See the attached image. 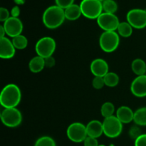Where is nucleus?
I'll return each instance as SVG.
<instances>
[{
	"label": "nucleus",
	"mask_w": 146,
	"mask_h": 146,
	"mask_svg": "<svg viewBox=\"0 0 146 146\" xmlns=\"http://www.w3.org/2000/svg\"><path fill=\"white\" fill-rule=\"evenodd\" d=\"M66 20L65 11L57 5L48 7L42 16L44 25L49 29H55L64 24Z\"/></svg>",
	"instance_id": "2"
},
{
	"label": "nucleus",
	"mask_w": 146,
	"mask_h": 146,
	"mask_svg": "<svg viewBox=\"0 0 146 146\" xmlns=\"http://www.w3.org/2000/svg\"><path fill=\"white\" fill-rule=\"evenodd\" d=\"M98 27L104 31H116L120 24L119 19L115 14L103 12L97 19Z\"/></svg>",
	"instance_id": "10"
},
{
	"label": "nucleus",
	"mask_w": 146,
	"mask_h": 146,
	"mask_svg": "<svg viewBox=\"0 0 146 146\" xmlns=\"http://www.w3.org/2000/svg\"><path fill=\"white\" fill-rule=\"evenodd\" d=\"M120 36L117 31H104L99 38V46L106 53H112L118 48Z\"/></svg>",
	"instance_id": "3"
},
{
	"label": "nucleus",
	"mask_w": 146,
	"mask_h": 146,
	"mask_svg": "<svg viewBox=\"0 0 146 146\" xmlns=\"http://www.w3.org/2000/svg\"><path fill=\"white\" fill-rule=\"evenodd\" d=\"M3 27L5 29L7 35L11 38L22 34L23 29H24V25L21 19L12 17L4 21Z\"/></svg>",
	"instance_id": "11"
},
{
	"label": "nucleus",
	"mask_w": 146,
	"mask_h": 146,
	"mask_svg": "<svg viewBox=\"0 0 146 146\" xmlns=\"http://www.w3.org/2000/svg\"><path fill=\"white\" fill-rule=\"evenodd\" d=\"M84 146H98V139L96 138H93V137L87 136L85 141H84Z\"/></svg>",
	"instance_id": "31"
},
{
	"label": "nucleus",
	"mask_w": 146,
	"mask_h": 146,
	"mask_svg": "<svg viewBox=\"0 0 146 146\" xmlns=\"http://www.w3.org/2000/svg\"><path fill=\"white\" fill-rule=\"evenodd\" d=\"M45 61V67L46 68H53L56 64V60L55 58L52 56L47 57V58H44Z\"/></svg>",
	"instance_id": "33"
},
{
	"label": "nucleus",
	"mask_w": 146,
	"mask_h": 146,
	"mask_svg": "<svg viewBox=\"0 0 146 146\" xmlns=\"http://www.w3.org/2000/svg\"><path fill=\"white\" fill-rule=\"evenodd\" d=\"M133 29V27L128 21H122L120 22L116 31L120 36L128 38L132 35Z\"/></svg>",
	"instance_id": "21"
},
{
	"label": "nucleus",
	"mask_w": 146,
	"mask_h": 146,
	"mask_svg": "<svg viewBox=\"0 0 146 146\" xmlns=\"http://www.w3.org/2000/svg\"><path fill=\"white\" fill-rule=\"evenodd\" d=\"M135 146H146V133H142L135 140Z\"/></svg>",
	"instance_id": "32"
},
{
	"label": "nucleus",
	"mask_w": 146,
	"mask_h": 146,
	"mask_svg": "<svg viewBox=\"0 0 146 146\" xmlns=\"http://www.w3.org/2000/svg\"><path fill=\"white\" fill-rule=\"evenodd\" d=\"M10 14H11V17L19 18V16L20 15V9L19 6L16 5L14 7H12L11 11H10Z\"/></svg>",
	"instance_id": "34"
},
{
	"label": "nucleus",
	"mask_w": 146,
	"mask_h": 146,
	"mask_svg": "<svg viewBox=\"0 0 146 146\" xmlns=\"http://www.w3.org/2000/svg\"><path fill=\"white\" fill-rule=\"evenodd\" d=\"M127 21L133 29H143L146 27V10L133 9L127 13Z\"/></svg>",
	"instance_id": "9"
},
{
	"label": "nucleus",
	"mask_w": 146,
	"mask_h": 146,
	"mask_svg": "<svg viewBox=\"0 0 146 146\" xmlns=\"http://www.w3.org/2000/svg\"><path fill=\"white\" fill-rule=\"evenodd\" d=\"M64 11H65L66 19H68L69 21L77 20L82 15L80 5L76 4H72L70 7H68V8L64 9Z\"/></svg>",
	"instance_id": "18"
},
{
	"label": "nucleus",
	"mask_w": 146,
	"mask_h": 146,
	"mask_svg": "<svg viewBox=\"0 0 146 146\" xmlns=\"http://www.w3.org/2000/svg\"><path fill=\"white\" fill-rule=\"evenodd\" d=\"M104 134L110 138L120 136L123 131V123L115 115L106 118L103 121Z\"/></svg>",
	"instance_id": "6"
},
{
	"label": "nucleus",
	"mask_w": 146,
	"mask_h": 146,
	"mask_svg": "<svg viewBox=\"0 0 146 146\" xmlns=\"http://www.w3.org/2000/svg\"><path fill=\"white\" fill-rule=\"evenodd\" d=\"M2 123L8 128H16L21 123L22 114L17 108H4L1 113Z\"/></svg>",
	"instance_id": "7"
},
{
	"label": "nucleus",
	"mask_w": 146,
	"mask_h": 146,
	"mask_svg": "<svg viewBox=\"0 0 146 146\" xmlns=\"http://www.w3.org/2000/svg\"><path fill=\"white\" fill-rule=\"evenodd\" d=\"M102 4L104 12L115 14L118 10V4L114 0H105Z\"/></svg>",
	"instance_id": "25"
},
{
	"label": "nucleus",
	"mask_w": 146,
	"mask_h": 146,
	"mask_svg": "<svg viewBox=\"0 0 146 146\" xmlns=\"http://www.w3.org/2000/svg\"><path fill=\"white\" fill-rule=\"evenodd\" d=\"M115 111V106L111 102H105L101 108V114L104 118L114 115Z\"/></svg>",
	"instance_id": "23"
},
{
	"label": "nucleus",
	"mask_w": 146,
	"mask_h": 146,
	"mask_svg": "<svg viewBox=\"0 0 146 146\" xmlns=\"http://www.w3.org/2000/svg\"><path fill=\"white\" fill-rule=\"evenodd\" d=\"M21 100L19 87L14 84L6 85L0 94V104L4 108H17Z\"/></svg>",
	"instance_id": "1"
},
{
	"label": "nucleus",
	"mask_w": 146,
	"mask_h": 146,
	"mask_svg": "<svg viewBox=\"0 0 146 146\" xmlns=\"http://www.w3.org/2000/svg\"><path fill=\"white\" fill-rule=\"evenodd\" d=\"M133 122L138 126H146V107H142L134 112Z\"/></svg>",
	"instance_id": "20"
},
{
	"label": "nucleus",
	"mask_w": 146,
	"mask_h": 146,
	"mask_svg": "<svg viewBox=\"0 0 146 146\" xmlns=\"http://www.w3.org/2000/svg\"><path fill=\"white\" fill-rule=\"evenodd\" d=\"M45 67V61L44 58L39 56H36L33 57L29 62V68L30 71L34 74H38L44 70Z\"/></svg>",
	"instance_id": "17"
},
{
	"label": "nucleus",
	"mask_w": 146,
	"mask_h": 146,
	"mask_svg": "<svg viewBox=\"0 0 146 146\" xmlns=\"http://www.w3.org/2000/svg\"><path fill=\"white\" fill-rule=\"evenodd\" d=\"M34 146H56V143L51 137L44 135L36 141Z\"/></svg>",
	"instance_id": "26"
},
{
	"label": "nucleus",
	"mask_w": 146,
	"mask_h": 146,
	"mask_svg": "<svg viewBox=\"0 0 146 146\" xmlns=\"http://www.w3.org/2000/svg\"><path fill=\"white\" fill-rule=\"evenodd\" d=\"M74 1L75 0H55V2L56 5L61 7L63 9H66L68 7L74 4Z\"/></svg>",
	"instance_id": "29"
},
{
	"label": "nucleus",
	"mask_w": 146,
	"mask_h": 146,
	"mask_svg": "<svg viewBox=\"0 0 146 146\" xmlns=\"http://www.w3.org/2000/svg\"><path fill=\"white\" fill-rule=\"evenodd\" d=\"M115 116L123 124H128L133 121L134 112L130 107L122 106L117 109Z\"/></svg>",
	"instance_id": "16"
},
{
	"label": "nucleus",
	"mask_w": 146,
	"mask_h": 146,
	"mask_svg": "<svg viewBox=\"0 0 146 146\" xmlns=\"http://www.w3.org/2000/svg\"><path fill=\"white\" fill-rule=\"evenodd\" d=\"M66 135L68 139L72 142L76 143H84L88 136L86 126L79 122L73 123L67 128Z\"/></svg>",
	"instance_id": "8"
},
{
	"label": "nucleus",
	"mask_w": 146,
	"mask_h": 146,
	"mask_svg": "<svg viewBox=\"0 0 146 146\" xmlns=\"http://www.w3.org/2000/svg\"><path fill=\"white\" fill-rule=\"evenodd\" d=\"M105 85L108 87L113 88L117 86L119 84L120 78L117 74L114 72H108L105 76L104 77Z\"/></svg>",
	"instance_id": "22"
},
{
	"label": "nucleus",
	"mask_w": 146,
	"mask_h": 146,
	"mask_svg": "<svg viewBox=\"0 0 146 146\" xmlns=\"http://www.w3.org/2000/svg\"><path fill=\"white\" fill-rule=\"evenodd\" d=\"M131 69L137 76L146 75V63L141 58H135L131 63Z\"/></svg>",
	"instance_id": "19"
},
{
	"label": "nucleus",
	"mask_w": 146,
	"mask_h": 146,
	"mask_svg": "<svg viewBox=\"0 0 146 146\" xmlns=\"http://www.w3.org/2000/svg\"><path fill=\"white\" fill-rule=\"evenodd\" d=\"M90 70L94 76L104 77L109 72V66L103 58H96L91 63Z\"/></svg>",
	"instance_id": "14"
},
{
	"label": "nucleus",
	"mask_w": 146,
	"mask_h": 146,
	"mask_svg": "<svg viewBox=\"0 0 146 146\" xmlns=\"http://www.w3.org/2000/svg\"><path fill=\"white\" fill-rule=\"evenodd\" d=\"M98 1H101V2H102V3H103V2H104V1H105V0H98Z\"/></svg>",
	"instance_id": "37"
},
{
	"label": "nucleus",
	"mask_w": 146,
	"mask_h": 146,
	"mask_svg": "<svg viewBox=\"0 0 146 146\" xmlns=\"http://www.w3.org/2000/svg\"><path fill=\"white\" fill-rule=\"evenodd\" d=\"M141 134L142 133H141V128H139L138 125H133V126H131V128H130L129 135L131 138H133L134 140H135L137 138H138Z\"/></svg>",
	"instance_id": "28"
},
{
	"label": "nucleus",
	"mask_w": 146,
	"mask_h": 146,
	"mask_svg": "<svg viewBox=\"0 0 146 146\" xmlns=\"http://www.w3.org/2000/svg\"><path fill=\"white\" fill-rule=\"evenodd\" d=\"M6 35H7V34H6L5 29H4L3 25H1V27H0V38L6 37Z\"/></svg>",
	"instance_id": "35"
},
{
	"label": "nucleus",
	"mask_w": 146,
	"mask_h": 146,
	"mask_svg": "<svg viewBox=\"0 0 146 146\" xmlns=\"http://www.w3.org/2000/svg\"><path fill=\"white\" fill-rule=\"evenodd\" d=\"M80 7L82 15L89 19H97L104 12L102 2L98 0H82Z\"/></svg>",
	"instance_id": "4"
},
{
	"label": "nucleus",
	"mask_w": 146,
	"mask_h": 146,
	"mask_svg": "<svg viewBox=\"0 0 146 146\" xmlns=\"http://www.w3.org/2000/svg\"><path fill=\"white\" fill-rule=\"evenodd\" d=\"M98 146H106L105 145H99Z\"/></svg>",
	"instance_id": "38"
},
{
	"label": "nucleus",
	"mask_w": 146,
	"mask_h": 146,
	"mask_svg": "<svg viewBox=\"0 0 146 146\" xmlns=\"http://www.w3.org/2000/svg\"><path fill=\"white\" fill-rule=\"evenodd\" d=\"M11 41H12L16 49L23 50L27 48L28 46V39L23 34H20V35L14 37L12 38Z\"/></svg>",
	"instance_id": "24"
},
{
	"label": "nucleus",
	"mask_w": 146,
	"mask_h": 146,
	"mask_svg": "<svg viewBox=\"0 0 146 146\" xmlns=\"http://www.w3.org/2000/svg\"><path fill=\"white\" fill-rule=\"evenodd\" d=\"M56 48V41L50 36H44L39 38L35 45V51L37 56L46 58L52 56Z\"/></svg>",
	"instance_id": "5"
},
{
	"label": "nucleus",
	"mask_w": 146,
	"mask_h": 146,
	"mask_svg": "<svg viewBox=\"0 0 146 146\" xmlns=\"http://www.w3.org/2000/svg\"><path fill=\"white\" fill-rule=\"evenodd\" d=\"M17 5H23L25 3V0H14Z\"/></svg>",
	"instance_id": "36"
},
{
	"label": "nucleus",
	"mask_w": 146,
	"mask_h": 146,
	"mask_svg": "<svg viewBox=\"0 0 146 146\" xmlns=\"http://www.w3.org/2000/svg\"><path fill=\"white\" fill-rule=\"evenodd\" d=\"M86 131L88 136L93 137L98 139L104 134L103 123L98 120H92L87 123Z\"/></svg>",
	"instance_id": "15"
},
{
	"label": "nucleus",
	"mask_w": 146,
	"mask_h": 146,
	"mask_svg": "<svg viewBox=\"0 0 146 146\" xmlns=\"http://www.w3.org/2000/svg\"><path fill=\"white\" fill-rule=\"evenodd\" d=\"M131 92L137 98L146 97V75L134 78L131 84Z\"/></svg>",
	"instance_id": "12"
},
{
	"label": "nucleus",
	"mask_w": 146,
	"mask_h": 146,
	"mask_svg": "<svg viewBox=\"0 0 146 146\" xmlns=\"http://www.w3.org/2000/svg\"><path fill=\"white\" fill-rule=\"evenodd\" d=\"M92 86L96 90H100L104 88V86H106L104 77L94 76L92 81Z\"/></svg>",
	"instance_id": "27"
},
{
	"label": "nucleus",
	"mask_w": 146,
	"mask_h": 146,
	"mask_svg": "<svg viewBox=\"0 0 146 146\" xmlns=\"http://www.w3.org/2000/svg\"><path fill=\"white\" fill-rule=\"evenodd\" d=\"M10 14H11L7 9L4 8V7H1L0 8V21L4 22L7 21L11 17Z\"/></svg>",
	"instance_id": "30"
},
{
	"label": "nucleus",
	"mask_w": 146,
	"mask_h": 146,
	"mask_svg": "<svg viewBox=\"0 0 146 146\" xmlns=\"http://www.w3.org/2000/svg\"><path fill=\"white\" fill-rule=\"evenodd\" d=\"M16 48L12 41L7 37L0 38V58L10 59L15 55Z\"/></svg>",
	"instance_id": "13"
}]
</instances>
